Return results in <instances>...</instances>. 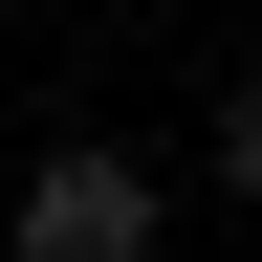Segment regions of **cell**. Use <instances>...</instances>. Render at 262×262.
I'll use <instances>...</instances> for the list:
<instances>
[{
	"label": "cell",
	"mask_w": 262,
	"mask_h": 262,
	"mask_svg": "<svg viewBox=\"0 0 262 262\" xmlns=\"http://www.w3.org/2000/svg\"><path fill=\"white\" fill-rule=\"evenodd\" d=\"M219 175L262 196V66H241V88H219Z\"/></svg>",
	"instance_id": "obj_2"
},
{
	"label": "cell",
	"mask_w": 262,
	"mask_h": 262,
	"mask_svg": "<svg viewBox=\"0 0 262 262\" xmlns=\"http://www.w3.org/2000/svg\"><path fill=\"white\" fill-rule=\"evenodd\" d=\"M22 262H153V153L66 131L44 175H22Z\"/></svg>",
	"instance_id": "obj_1"
}]
</instances>
